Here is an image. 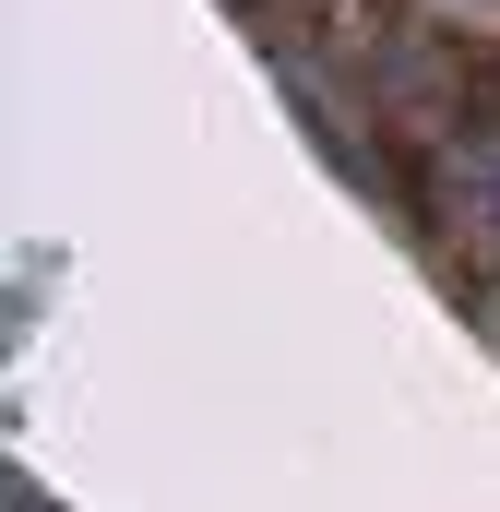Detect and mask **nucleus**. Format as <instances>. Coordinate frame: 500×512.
Instances as JSON below:
<instances>
[{"mask_svg":"<svg viewBox=\"0 0 500 512\" xmlns=\"http://www.w3.org/2000/svg\"><path fill=\"white\" fill-rule=\"evenodd\" d=\"M441 12H500V0H441Z\"/></svg>","mask_w":500,"mask_h":512,"instance_id":"nucleus-2","label":"nucleus"},{"mask_svg":"<svg viewBox=\"0 0 500 512\" xmlns=\"http://www.w3.org/2000/svg\"><path fill=\"white\" fill-rule=\"evenodd\" d=\"M453 227L477 251H500V143H465L453 155Z\"/></svg>","mask_w":500,"mask_h":512,"instance_id":"nucleus-1","label":"nucleus"}]
</instances>
